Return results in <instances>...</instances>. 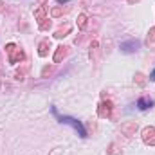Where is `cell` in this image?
I'll use <instances>...</instances> for the list:
<instances>
[{
	"label": "cell",
	"mask_w": 155,
	"mask_h": 155,
	"mask_svg": "<svg viewBox=\"0 0 155 155\" xmlns=\"http://www.w3.org/2000/svg\"><path fill=\"white\" fill-rule=\"evenodd\" d=\"M0 81H2V76H0Z\"/></svg>",
	"instance_id": "cell-25"
},
{
	"label": "cell",
	"mask_w": 155,
	"mask_h": 155,
	"mask_svg": "<svg viewBox=\"0 0 155 155\" xmlns=\"http://www.w3.org/2000/svg\"><path fill=\"white\" fill-rule=\"evenodd\" d=\"M49 49H51V40H41L38 45V54L40 56H47Z\"/></svg>",
	"instance_id": "cell-9"
},
{
	"label": "cell",
	"mask_w": 155,
	"mask_h": 155,
	"mask_svg": "<svg viewBox=\"0 0 155 155\" xmlns=\"http://www.w3.org/2000/svg\"><path fill=\"white\" fill-rule=\"evenodd\" d=\"M51 15H52V16H60V15H61V9H60V7H54V9L51 11Z\"/></svg>",
	"instance_id": "cell-20"
},
{
	"label": "cell",
	"mask_w": 155,
	"mask_h": 155,
	"mask_svg": "<svg viewBox=\"0 0 155 155\" xmlns=\"http://www.w3.org/2000/svg\"><path fill=\"white\" fill-rule=\"evenodd\" d=\"M2 5H4V4H2V0H0V9H2Z\"/></svg>",
	"instance_id": "cell-23"
},
{
	"label": "cell",
	"mask_w": 155,
	"mask_h": 155,
	"mask_svg": "<svg viewBox=\"0 0 155 155\" xmlns=\"http://www.w3.org/2000/svg\"><path fill=\"white\" fill-rule=\"evenodd\" d=\"M112 110H114V105L112 101H103L97 108V116L99 117H110L112 116Z\"/></svg>",
	"instance_id": "cell-5"
},
{
	"label": "cell",
	"mask_w": 155,
	"mask_h": 155,
	"mask_svg": "<svg viewBox=\"0 0 155 155\" xmlns=\"http://www.w3.org/2000/svg\"><path fill=\"white\" fill-rule=\"evenodd\" d=\"M107 153H108V155H119V153H121V148H119V144H117V143H112V144L108 146Z\"/></svg>",
	"instance_id": "cell-13"
},
{
	"label": "cell",
	"mask_w": 155,
	"mask_h": 155,
	"mask_svg": "<svg viewBox=\"0 0 155 155\" xmlns=\"http://www.w3.org/2000/svg\"><path fill=\"white\" fill-rule=\"evenodd\" d=\"M150 79H152V81H155V71L152 72V74H150Z\"/></svg>",
	"instance_id": "cell-21"
},
{
	"label": "cell",
	"mask_w": 155,
	"mask_h": 155,
	"mask_svg": "<svg viewBox=\"0 0 155 155\" xmlns=\"http://www.w3.org/2000/svg\"><path fill=\"white\" fill-rule=\"evenodd\" d=\"M67 52H69V47H65V45H60L58 49H56V52H54V63H60L65 56H67Z\"/></svg>",
	"instance_id": "cell-7"
},
{
	"label": "cell",
	"mask_w": 155,
	"mask_h": 155,
	"mask_svg": "<svg viewBox=\"0 0 155 155\" xmlns=\"http://www.w3.org/2000/svg\"><path fill=\"white\" fill-rule=\"evenodd\" d=\"M0 76H2V65H0Z\"/></svg>",
	"instance_id": "cell-24"
},
{
	"label": "cell",
	"mask_w": 155,
	"mask_h": 155,
	"mask_svg": "<svg viewBox=\"0 0 155 155\" xmlns=\"http://www.w3.org/2000/svg\"><path fill=\"white\" fill-rule=\"evenodd\" d=\"M47 74H52V67H45V69L41 71V76H43V78L47 76Z\"/></svg>",
	"instance_id": "cell-19"
},
{
	"label": "cell",
	"mask_w": 155,
	"mask_h": 155,
	"mask_svg": "<svg viewBox=\"0 0 155 155\" xmlns=\"http://www.w3.org/2000/svg\"><path fill=\"white\" fill-rule=\"evenodd\" d=\"M128 2H130V4H134V2H139V0H128Z\"/></svg>",
	"instance_id": "cell-22"
},
{
	"label": "cell",
	"mask_w": 155,
	"mask_h": 155,
	"mask_svg": "<svg viewBox=\"0 0 155 155\" xmlns=\"http://www.w3.org/2000/svg\"><path fill=\"white\" fill-rule=\"evenodd\" d=\"M78 27H79V29H85V27H87V16H85V15H79V16H78Z\"/></svg>",
	"instance_id": "cell-15"
},
{
	"label": "cell",
	"mask_w": 155,
	"mask_h": 155,
	"mask_svg": "<svg viewBox=\"0 0 155 155\" xmlns=\"http://www.w3.org/2000/svg\"><path fill=\"white\" fill-rule=\"evenodd\" d=\"M35 16H36V20H38V24L47 18V16H45V7H43V5H38V7L35 9Z\"/></svg>",
	"instance_id": "cell-12"
},
{
	"label": "cell",
	"mask_w": 155,
	"mask_h": 155,
	"mask_svg": "<svg viewBox=\"0 0 155 155\" xmlns=\"http://www.w3.org/2000/svg\"><path fill=\"white\" fill-rule=\"evenodd\" d=\"M38 27H40V31H47V29L51 27V20H49V18H45L43 22H40V24H38Z\"/></svg>",
	"instance_id": "cell-17"
},
{
	"label": "cell",
	"mask_w": 155,
	"mask_h": 155,
	"mask_svg": "<svg viewBox=\"0 0 155 155\" xmlns=\"http://www.w3.org/2000/svg\"><path fill=\"white\" fill-rule=\"evenodd\" d=\"M137 123L135 121H126V123H121V134L126 135V137H134L135 132H137Z\"/></svg>",
	"instance_id": "cell-3"
},
{
	"label": "cell",
	"mask_w": 155,
	"mask_h": 155,
	"mask_svg": "<svg viewBox=\"0 0 155 155\" xmlns=\"http://www.w3.org/2000/svg\"><path fill=\"white\" fill-rule=\"evenodd\" d=\"M27 71H29V63H24V65H22V67H20V69L15 72V78L22 81V79L25 78V74H27Z\"/></svg>",
	"instance_id": "cell-11"
},
{
	"label": "cell",
	"mask_w": 155,
	"mask_h": 155,
	"mask_svg": "<svg viewBox=\"0 0 155 155\" xmlns=\"http://www.w3.org/2000/svg\"><path fill=\"white\" fill-rule=\"evenodd\" d=\"M134 81H135L139 87H144V85H146V78H144V74H143V72H137V74H135V78H134Z\"/></svg>",
	"instance_id": "cell-14"
},
{
	"label": "cell",
	"mask_w": 155,
	"mask_h": 155,
	"mask_svg": "<svg viewBox=\"0 0 155 155\" xmlns=\"http://www.w3.org/2000/svg\"><path fill=\"white\" fill-rule=\"evenodd\" d=\"M71 29H72V27H71L69 24H65L63 27H60V29L54 33V36H56V38H63V36H67V35L71 33Z\"/></svg>",
	"instance_id": "cell-10"
},
{
	"label": "cell",
	"mask_w": 155,
	"mask_h": 155,
	"mask_svg": "<svg viewBox=\"0 0 155 155\" xmlns=\"http://www.w3.org/2000/svg\"><path fill=\"white\" fill-rule=\"evenodd\" d=\"M5 52H7L9 63H18V61L24 60V51H22L16 43H7V45H5Z\"/></svg>",
	"instance_id": "cell-1"
},
{
	"label": "cell",
	"mask_w": 155,
	"mask_h": 155,
	"mask_svg": "<svg viewBox=\"0 0 155 155\" xmlns=\"http://www.w3.org/2000/svg\"><path fill=\"white\" fill-rule=\"evenodd\" d=\"M143 141L148 146H155V128L153 126H146L143 130Z\"/></svg>",
	"instance_id": "cell-4"
},
{
	"label": "cell",
	"mask_w": 155,
	"mask_h": 155,
	"mask_svg": "<svg viewBox=\"0 0 155 155\" xmlns=\"http://www.w3.org/2000/svg\"><path fill=\"white\" fill-rule=\"evenodd\" d=\"M155 41V27H152L148 31V38H146V43H153Z\"/></svg>",
	"instance_id": "cell-18"
},
{
	"label": "cell",
	"mask_w": 155,
	"mask_h": 155,
	"mask_svg": "<svg viewBox=\"0 0 155 155\" xmlns=\"http://www.w3.org/2000/svg\"><path fill=\"white\" fill-rule=\"evenodd\" d=\"M137 49H139V41H137V40H128V41H123V43H121V51L126 52V54L135 52Z\"/></svg>",
	"instance_id": "cell-6"
},
{
	"label": "cell",
	"mask_w": 155,
	"mask_h": 155,
	"mask_svg": "<svg viewBox=\"0 0 155 155\" xmlns=\"http://www.w3.org/2000/svg\"><path fill=\"white\" fill-rule=\"evenodd\" d=\"M97 49H99V43H97V41H92V45H90V58H94V60H96Z\"/></svg>",
	"instance_id": "cell-16"
},
{
	"label": "cell",
	"mask_w": 155,
	"mask_h": 155,
	"mask_svg": "<svg viewBox=\"0 0 155 155\" xmlns=\"http://www.w3.org/2000/svg\"><path fill=\"white\" fill-rule=\"evenodd\" d=\"M152 105H153V101H152V97H148V96H143V97L137 101V107H139L141 110H148V108H152Z\"/></svg>",
	"instance_id": "cell-8"
},
{
	"label": "cell",
	"mask_w": 155,
	"mask_h": 155,
	"mask_svg": "<svg viewBox=\"0 0 155 155\" xmlns=\"http://www.w3.org/2000/svg\"><path fill=\"white\" fill-rule=\"evenodd\" d=\"M60 123H65V124H71L76 132H79V135L81 137H87V132H85V128H83V124L76 121V119H72V117H67V116H61L60 117Z\"/></svg>",
	"instance_id": "cell-2"
}]
</instances>
